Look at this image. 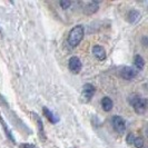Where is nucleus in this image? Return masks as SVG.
I'll return each mask as SVG.
<instances>
[{"label":"nucleus","instance_id":"12","mask_svg":"<svg viewBox=\"0 0 148 148\" xmlns=\"http://www.w3.org/2000/svg\"><path fill=\"white\" fill-rule=\"evenodd\" d=\"M140 18V14L137 11V10H130L129 14H128V21L132 22V23H135L139 20Z\"/></svg>","mask_w":148,"mask_h":148},{"label":"nucleus","instance_id":"7","mask_svg":"<svg viewBox=\"0 0 148 148\" xmlns=\"http://www.w3.org/2000/svg\"><path fill=\"white\" fill-rule=\"evenodd\" d=\"M92 53L98 60L106 59V51L101 46H94L92 47Z\"/></svg>","mask_w":148,"mask_h":148},{"label":"nucleus","instance_id":"15","mask_svg":"<svg viewBox=\"0 0 148 148\" xmlns=\"http://www.w3.org/2000/svg\"><path fill=\"white\" fill-rule=\"evenodd\" d=\"M0 121H1V124H2V126H3V129H5L6 132H7V136H8V137H9V138H10V139H11L12 141H15V138L12 137V135H11V132H10V130L8 129V127L6 126V124L3 123V120H2V118H1V116H0Z\"/></svg>","mask_w":148,"mask_h":148},{"label":"nucleus","instance_id":"3","mask_svg":"<svg viewBox=\"0 0 148 148\" xmlns=\"http://www.w3.org/2000/svg\"><path fill=\"white\" fill-rule=\"evenodd\" d=\"M111 125L114 129L118 134H124L126 130V123L120 116H112L111 118Z\"/></svg>","mask_w":148,"mask_h":148},{"label":"nucleus","instance_id":"11","mask_svg":"<svg viewBox=\"0 0 148 148\" xmlns=\"http://www.w3.org/2000/svg\"><path fill=\"white\" fill-rule=\"evenodd\" d=\"M44 114H45V116L47 117V119H48L50 123H52V124H56V123H58V121H59V118H58V117H56L51 111L49 110L48 108H46V107H44Z\"/></svg>","mask_w":148,"mask_h":148},{"label":"nucleus","instance_id":"16","mask_svg":"<svg viewBox=\"0 0 148 148\" xmlns=\"http://www.w3.org/2000/svg\"><path fill=\"white\" fill-rule=\"evenodd\" d=\"M135 136H134V134H128V136H127L126 140H127V144H129V145H133L134 140H135Z\"/></svg>","mask_w":148,"mask_h":148},{"label":"nucleus","instance_id":"18","mask_svg":"<svg viewBox=\"0 0 148 148\" xmlns=\"http://www.w3.org/2000/svg\"><path fill=\"white\" fill-rule=\"evenodd\" d=\"M21 148H36V147L32 146V145H29V144H22Z\"/></svg>","mask_w":148,"mask_h":148},{"label":"nucleus","instance_id":"9","mask_svg":"<svg viewBox=\"0 0 148 148\" xmlns=\"http://www.w3.org/2000/svg\"><path fill=\"white\" fill-rule=\"evenodd\" d=\"M134 65L135 67L138 69V70H143L144 67H145V60L141 57L140 55H136L135 58H134Z\"/></svg>","mask_w":148,"mask_h":148},{"label":"nucleus","instance_id":"13","mask_svg":"<svg viewBox=\"0 0 148 148\" xmlns=\"http://www.w3.org/2000/svg\"><path fill=\"white\" fill-rule=\"evenodd\" d=\"M32 116L35 117V120H36V123H37L40 136H42V139H45V130H44V126H42V121H41V119H40V117L38 116L37 114H32Z\"/></svg>","mask_w":148,"mask_h":148},{"label":"nucleus","instance_id":"10","mask_svg":"<svg viewBox=\"0 0 148 148\" xmlns=\"http://www.w3.org/2000/svg\"><path fill=\"white\" fill-rule=\"evenodd\" d=\"M97 10H98V5L95 3V2H89V3L86 5L84 12H85L86 15H91V14L96 12Z\"/></svg>","mask_w":148,"mask_h":148},{"label":"nucleus","instance_id":"4","mask_svg":"<svg viewBox=\"0 0 148 148\" xmlns=\"http://www.w3.org/2000/svg\"><path fill=\"white\" fill-rule=\"evenodd\" d=\"M68 67H69V69H70V71L73 74H78V73H80V70H82V61H80V59L78 57L74 56L68 61Z\"/></svg>","mask_w":148,"mask_h":148},{"label":"nucleus","instance_id":"5","mask_svg":"<svg viewBox=\"0 0 148 148\" xmlns=\"http://www.w3.org/2000/svg\"><path fill=\"white\" fill-rule=\"evenodd\" d=\"M95 91H96V89H95V87H94L91 84H86V85H84L82 91V97L84 98V100H85L86 103L90 101V99L92 98Z\"/></svg>","mask_w":148,"mask_h":148},{"label":"nucleus","instance_id":"6","mask_svg":"<svg viewBox=\"0 0 148 148\" xmlns=\"http://www.w3.org/2000/svg\"><path fill=\"white\" fill-rule=\"evenodd\" d=\"M119 74L121 76V78H124L126 80H132V79H134L137 76V70H135L132 67L125 66L120 69V73Z\"/></svg>","mask_w":148,"mask_h":148},{"label":"nucleus","instance_id":"8","mask_svg":"<svg viewBox=\"0 0 148 148\" xmlns=\"http://www.w3.org/2000/svg\"><path fill=\"white\" fill-rule=\"evenodd\" d=\"M112 100H111L109 97H104L103 99H101V107H103V109L105 111H110L112 109Z\"/></svg>","mask_w":148,"mask_h":148},{"label":"nucleus","instance_id":"2","mask_svg":"<svg viewBox=\"0 0 148 148\" xmlns=\"http://www.w3.org/2000/svg\"><path fill=\"white\" fill-rule=\"evenodd\" d=\"M128 103L133 106L137 114H144L147 109V100L139 95H132L128 98Z\"/></svg>","mask_w":148,"mask_h":148},{"label":"nucleus","instance_id":"1","mask_svg":"<svg viewBox=\"0 0 148 148\" xmlns=\"http://www.w3.org/2000/svg\"><path fill=\"white\" fill-rule=\"evenodd\" d=\"M84 35H85L84 27L80 26V25L75 26L74 28L70 30L69 35H68V45H69L71 48L77 47L78 45L82 42V38H84Z\"/></svg>","mask_w":148,"mask_h":148},{"label":"nucleus","instance_id":"17","mask_svg":"<svg viewBox=\"0 0 148 148\" xmlns=\"http://www.w3.org/2000/svg\"><path fill=\"white\" fill-rule=\"evenodd\" d=\"M70 5H71V1H60V6L62 9H68V8L70 7Z\"/></svg>","mask_w":148,"mask_h":148},{"label":"nucleus","instance_id":"14","mask_svg":"<svg viewBox=\"0 0 148 148\" xmlns=\"http://www.w3.org/2000/svg\"><path fill=\"white\" fill-rule=\"evenodd\" d=\"M133 145L136 148H143L144 147V139L141 137H137V138H135Z\"/></svg>","mask_w":148,"mask_h":148}]
</instances>
